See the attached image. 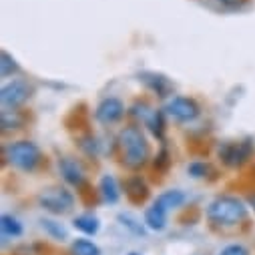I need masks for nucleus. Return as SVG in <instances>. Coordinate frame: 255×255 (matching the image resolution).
Listing matches in <instances>:
<instances>
[{
  "instance_id": "nucleus-5",
  "label": "nucleus",
  "mask_w": 255,
  "mask_h": 255,
  "mask_svg": "<svg viewBox=\"0 0 255 255\" xmlns=\"http://www.w3.org/2000/svg\"><path fill=\"white\" fill-rule=\"evenodd\" d=\"M32 85L24 79H14L6 83L0 91V101H2V109H18L22 107L30 97H32Z\"/></svg>"
},
{
  "instance_id": "nucleus-17",
  "label": "nucleus",
  "mask_w": 255,
  "mask_h": 255,
  "mask_svg": "<svg viewBox=\"0 0 255 255\" xmlns=\"http://www.w3.org/2000/svg\"><path fill=\"white\" fill-rule=\"evenodd\" d=\"M71 253L73 255H101V247L85 237H79L71 243Z\"/></svg>"
},
{
  "instance_id": "nucleus-19",
  "label": "nucleus",
  "mask_w": 255,
  "mask_h": 255,
  "mask_svg": "<svg viewBox=\"0 0 255 255\" xmlns=\"http://www.w3.org/2000/svg\"><path fill=\"white\" fill-rule=\"evenodd\" d=\"M0 125H2V131H14V129H18V127L22 125V117L14 109H2Z\"/></svg>"
},
{
  "instance_id": "nucleus-2",
  "label": "nucleus",
  "mask_w": 255,
  "mask_h": 255,
  "mask_svg": "<svg viewBox=\"0 0 255 255\" xmlns=\"http://www.w3.org/2000/svg\"><path fill=\"white\" fill-rule=\"evenodd\" d=\"M207 217L211 223L221 227H231L241 223L247 217V205L231 195H219L215 197L207 207Z\"/></svg>"
},
{
  "instance_id": "nucleus-20",
  "label": "nucleus",
  "mask_w": 255,
  "mask_h": 255,
  "mask_svg": "<svg viewBox=\"0 0 255 255\" xmlns=\"http://www.w3.org/2000/svg\"><path fill=\"white\" fill-rule=\"evenodd\" d=\"M127 195L135 201H143L147 197V185L139 177L129 179V183H127Z\"/></svg>"
},
{
  "instance_id": "nucleus-10",
  "label": "nucleus",
  "mask_w": 255,
  "mask_h": 255,
  "mask_svg": "<svg viewBox=\"0 0 255 255\" xmlns=\"http://www.w3.org/2000/svg\"><path fill=\"white\" fill-rule=\"evenodd\" d=\"M139 81L147 87V89H151L153 93H157L159 97H169V95H173V83L167 79V77H163V75H159V73H141L139 75Z\"/></svg>"
},
{
  "instance_id": "nucleus-11",
  "label": "nucleus",
  "mask_w": 255,
  "mask_h": 255,
  "mask_svg": "<svg viewBox=\"0 0 255 255\" xmlns=\"http://www.w3.org/2000/svg\"><path fill=\"white\" fill-rule=\"evenodd\" d=\"M99 191H101V197L105 203L115 205L121 199V187L117 183V179L113 175H103L99 181Z\"/></svg>"
},
{
  "instance_id": "nucleus-21",
  "label": "nucleus",
  "mask_w": 255,
  "mask_h": 255,
  "mask_svg": "<svg viewBox=\"0 0 255 255\" xmlns=\"http://www.w3.org/2000/svg\"><path fill=\"white\" fill-rule=\"evenodd\" d=\"M0 75H2V79H6V77H12V75H16L18 73V62L14 60V56L10 54V52H6V50H2V54H0Z\"/></svg>"
},
{
  "instance_id": "nucleus-26",
  "label": "nucleus",
  "mask_w": 255,
  "mask_h": 255,
  "mask_svg": "<svg viewBox=\"0 0 255 255\" xmlns=\"http://www.w3.org/2000/svg\"><path fill=\"white\" fill-rule=\"evenodd\" d=\"M129 255H141V253H137V251H133V253H129Z\"/></svg>"
},
{
  "instance_id": "nucleus-24",
  "label": "nucleus",
  "mask_w": 255,
  "mask_h": 255,
  "mask_svg": "<svg viewBox=\"0 0 255 255\" xmlns=\"http://www.w3.org/2000/svg\"><path fill=\"white\" fill-rule=\"evenodd\" d=\"M219 255H249V251H247V247L241 245V243H231V245H225V247L219 251Z\"/></svg>"
},
{
  "instance_id": "nucleus-7",
  "label": "nucleus",
  "mask_w": 255,
  "mask_h": 255,
  "mask_svg": "<svg viewBox=\"0 0 255 255\" xmlns=\"http://www.w3.org/2000/svg\"><path fill=\"white\" fill-rule=\"evenodd\" d=\"M253 153V143L249 139L245 141H227L219 147V159L227 165V167H241Z\"/></svg>"
},
{
  "instance_id": "nucleus-6",
  "label": "nucleus",
  "mask_w": 255,
  "mask_h": 255,
  "mask_svg": "<svg viewBox=\"0 0 255 255\" xmlns=\"http://www.w3.org/2000/svg\"><path fill=\"white\" fill-rule=\"evenodd\" d=\"M163 111L177 123H191L199 117V105L189 97H171Z\"/></svg>"
},
{
  "instance_id": "nucleus-9",
  "label": "nucleus",
  "mask_w": 255,
  "mask_h": 255,
  "mask_svg": "<svg viewBox=\"0 0 255 255\" xmlns=\"http://www.w3.org/2000/svg\"><path fill=\"white\" fill-rule=\"evenodd\" d=\"M58 171H60L62 179H65L69 185L79 187V185L85 183V171H83L81 163L77 159H73V157H62L58 161Z\"/></svg>"
},
{
  "instance_id": "nucleus-15",
  "label": "nucleus",
  "mask_w": 255,
  "mask_h": 255,
  "mask_svg": "<svg viewBox=\"0 0 255 255\" xmlns=\"http://www.w3.org/2000/svg\"><path fill=\"white\" fill-rule=\"evenodd\" d=\"M40 227H42L44 233H46L50 239H54V241H67V239H69L67 227L62 225V223H58V221H54V219H40Z\"/></svg>"
},
{
  "instance_id": "nucleus-12",
  "label": "nucleus",
  "mask_w": 255,
  "mask_h": 255,
  "mask_svg": "<svg viewBox=\"0 0 255 255\" xmlns=\"http://www.w3.org/2000/svg\"><path fill=\"white\" fill-rule=\"evenodd\" d=\"M185 193L183 191H179V189H169V191H163V193L155 199V203L159 205V207H163L167 213L169 211H175V209H179L183 203H185Z\"/></svg>"
},
{
  "instance_id": "nucleus-3",
  "label": "nucleus",
  "mask_w": 255,
  "mask_h": 255,
  "mask_svg": "<svg viewBox=\"0 0 255 255\" xmlns=\"http://www.w3.org/2000/svg\"><path fill=\"white\" fill-rule=\"evenodd\" d=\"M4 155L12 167L24 173H32L40 165V159H42L38 145L32 141H14L4 149Z\"/></svg>"
},
{
  "instance_id": "nucleus-8",
  "label": "nucleus",
  "mask_w": 255,
  "mask_h": 255,
  "mask_svg": "<svg viewBox=\"0 0 255 255\" xmlns=\"http://www.w3.org/2000/svg\"><path fill=\"white\" fill-rule=\"evenodd\" d=\"M123 115H125V105H123V101L117 99V97H107V99H103V101L97 105V109H95V117H97V121L103 123V125H113V123L121 121Z\"/></svg>"
},
{
  "instance_id": "nucleus-23",
  "label": "nucleus",
  "mask_w": 255,
  "mask_h": 255,
  "mask_svg": "<svg viewBox=\"0 0 255 255\" xmlns=\"http://www.w3.org/2000/svg\"><path fill=\"white\" fill-rule=\"evenodd\" d=\"M207 171H209V165H207V163H201V161H195V163H191V165H189V175H191V177H195V179L205 177Z\"/></svg>"
},
{
  "instance_id": "nucleus-16",
  "label": "nucleus",
  "mask_w": 255,
  "mask_h": 255,
  "mask_svg": "<svg viewBox=\"0 0 255 255\" xmlns=\"http://www.w3.org/2000/svg\"><path fill=\"white\" fill-rule=\"evenodd\" d=\"M147 129L157 137V139H163L165 137V111H155L149 115V119L145 121Z\"/></svg>"
},
{
  "instance_id": "nucleus-4",
  "label": "nucleus",
  "mask_w": 255,
  "mask_h": 255,
  "mask_svg": "<svg viewBox=\"0 0 255 255\" xmlns=\"http://www.w3.org/2000/svg\"><path fill=\"white\" fill-rule=\"evenodd\" d=\"M38 205L52 215H65L75 207V195L60 185L46 187L38 193Z\"/></svg>"
},
{
  "instance_id": "nucleus-25",
  "label": "nucleus",
  "mask_w": 255,
  "mask_h": 255,
  "mask_svg": "<svg viewBox=\"0 0 255 255\" xmlns=\"http://www.w3.org/2000/svg\"><path fill=\"white\" fill-rule=\"evenodd\" d=\"M217 2L227 10H239L245 4V0H217Z\"/></svg>"
},
{
  "instance_id": "nucleus-22",
  "label": "nucleus",
  "mask_w": 255,
  "mask_h": 255,
  "mask_svg": "<svg viewBox=\"0 0 255 255\" xmlns=\"http://www.w3.org/2000/svg\"><path fill=\"white\" fill-rule=\"evenodd\" d=\"M119 221H121L123 227H127L129 231H133L135 235H143V233H145L143 223H139V219L133 217L131 213H119Z\"/></svg>"
},
{
  "instance_id": "nucleus-14",
  "label": "nucleus",
  "mask_w": 255,
  "mask_h": 255,
  "mask_svg": "<svg viewBox=\"0 0 255 255\" xmlns=\"http://www.w3.org/2000/svg\"><path fill=\"white\" fill-rule=\"evenodd\" d=\"M73 225H75V229H79L85 235H97L99 229H101V221L93 213H81V215H77L73 219Z\"/></svg>"
},
{
  "instance_id": "nucleus-1",
  "label": "nucleus",
  "mask_w": 255,
  "mask_h": 255,
  "mask_svg": "<svg viewBox=\"0 0 255 255\" xmlns=\"http://www.w3.org/2000/svg\"><path fill=\"white\" fill-rule=\"evenodd\" d=\"M119 151L123 163L129 169H141L151 157L149 143L139 127H125L119 133Z\"/></svg>"
},
{
  "instance_id": "nucleus-13",
  "label": "nucleus",
  "mask_w": 255,
  "mask_h": 255,
  "mask_svg": "<svg viewBox=\"0 0 255 255\" xmlns=\"http://www.w3.org/2000/svg\"><path fill=\"white\" fill-rule=\"evenodd\" d=\"M145 225L151 231H163L167 227V211L163 207H159L157 203H153L145 211Z\"/></svg>"
},
{
  "instance_id": "nucleus-18",
  "label": "nucleus",
  "mask_w": 255,
  "mask_h": 255,
  "mask_svg": "<svg viewBox=\"0 0 255 255\" xmlns=\"http://www.w3.org/2000/svg\"><path fill=\"white\" fill-rule=\"evenodd\" d=\"M0 227H2V235L4 237H20L22 235V223L14 217V215H8L4 213L0 217Z\"/></svg>"
}]
</instances>
